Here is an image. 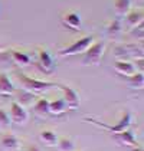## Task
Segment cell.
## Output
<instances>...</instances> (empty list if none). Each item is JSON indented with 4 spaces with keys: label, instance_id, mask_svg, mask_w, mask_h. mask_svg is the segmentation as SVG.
Masks as SVG:
<instances>
[{
    "label": "cell",
    "instance_id": "cell-1",
    "mask_svg": "<svg viewBox=\"0 0 144 151\" xmlns=\"http://www.w3.org/2000/svg\"><path fill=\"white\" fill-rule=\"evenodd\" d=\"M17 79L22 83L23 89L32 92L33 95H40V93H45L53 89V88H58L59 83H55V82H48V81H37L33 79L30 76H27L23 72H17Z\"/></svg>",
    "mask_w": 144,
    "mask_h": 151
},
{
    "label": "cell",
    "instance_id": "cell-2",
    "mask_svg": "<svg viewBox=\"0 0 144 151\" xmlns=\"http://www.w3.org/2000/svg\"><path fill=\"white\" fill-rule=\"evenodd\" d=\"M85 119H86L88 122H91V124H95L98 127H101V128H104V129H107V131H109V132H112V134H118L121 131H125V129L130 128V125H131V122H132V115L128 109H125V111L122 112L121 118L114 125H109V124L101 122V121H96L95 118H92V116H86Z\"/></svg>",
    "mask_w": 144,
    "mask_h": 151
},
{
    "label": "cell",
    "instance_id": "cell-3",
    "mask_svg": "<svg viewBox=\"0 0 144 151\" xmlns=\"http://www.w3.org/2000/svg\"><path fill=\"white\" fill-rule=\"evenodd\" d=\"M105 42H92V45L85 50L82 56V65H99L105 53Z\"/></svg>",
    "mask_w": 144,
    "mask_h": 151
},
{
    "label": "cell",
    "instance_id": "cell-4",
    "mask_svg": "<svg viewBox=\"0 0 144 151\" xmlns=\"http://www.w3.org/2000/svg\"><path fill=\"white\" fill-rule=\"evenodd\" d=\"M92 42H94V36H82V37L76 39L75 42H72L69 46L60 49L58 53L60 56H73V55H79V53L82 55L85 50L92 45Z\"/></svg>",
    "mask_w": 144,
    "mask_h": 151
},
{
    "label": "cell",
    "instance_id": "cell-5",
    "mask_svg": "<svg viewBox=\"0 0 144 151\" xmlns=\"http://www.w3.org/2000/svg\"><path fill=\"white\" fill-rule=\"evenodd\" d=\"M58 88L63 93V101H65V104L68 106V109H72V111L73 109H78L79 108V102H81L78 92L73 88L68 86V85H59Z\"/></svg>",
    "mask_w": 144,
    "mask_h": 151
},
{
    "label": "cell",
    "instance_id": "cell-6",
    "mask_svg": "<svg viewBox=\"0 0 144 151\" xmlns=\"http://www.w3.org/2000/svg\"><path fill=\"white\" fill-rule=\"evenodd\" d=\"M27 119H29V112L26 111V108L13 101L10 104V121L17 125H23Z\"/></svg>",
    "mask_w": 144,
    "mask_h": 151
},
{
    "label": "cell",
    "instance_id": "cell-7",
    "mask_svg": "<svg viewBox=\"0 0 144 151\" xmlns=\"http://www.w3.org/2000/svg\"><path fill=\"white\" fill-rule=\"evenodd\" d=\"M37 66L45 73H52L55 70V62L46 49H39L37 52Z\"/></svg>",
    "mask_w": 144,
    "mask_h": 151
},
{
    "label": "cell",
    "instance_id": "cell-8",
    "mask_svg": "<svg viewBox=\"0 0 144 151\" xmlns=\"http://www.w3.org/2000/svg\"><path fill=\"white\" fill-rule=\"evenodd\" d=\"M62 24L69 29L72 32H76L81 29V24H82V20H81V16L75 12H68L62 16Z\"/></svg>",
    "mask_w": 144,
    "mask_h": 151
},
{
    "label": "cell",
    "instance_id": "cell-9",
    "mask_svg": "<svg viewBox=\"0 0 144 151\" xmlns=\"http://www.w3.org/2000/svg\"><path fill=\"white\" fill-rule=\"evenodd\" d=\"M114 69H115L117 73H120L121 76H125V78L131 76V75H134L137 72L135 68H134V65H132V62L124 60V59H117L114 62Z\"/></svg>",
    "mask_w": 144,
    "mask_h": 151
},
{
    "label": "cell",
    "instance_id": "cell-10",
    "mask_svg": "<svg viewBox=\"0 0 144 151\" xmlns=\"http://www.w3.org/2000/svg\"><path fill=\"white\" fill-rule=\"evenodd\" d=\"M0 142H1L3 148L6 151H20V141L16 135H13L10 132L1 134Z\"/></svg>",
    "mask_w": 144,
    "mask_h": 151
},
{
    "label": "cell",
    "instance_id": "cell-11",
    "mask_svg": "<svg viewBox=\"0 0 144 151\" xmlns=\"http://www.w3.org/2000/svg\"><path fill=\"white\" fill-rule=\"evenodd\" d=\"M125 20L130 26V29H135L137 26L143 23V19H144V13L143 9H134V10H130V12L125 14Z\"/></svg>",
    "mask_w": 144,
    "mask_h": 151
},
{
    "label": "cell",
    "instance_id": "cell-12",
    "mask_svg": "<svg viewBox=\"0 0 144 151\" xmlns=\"http://www.w3.org/2000/svg\"><path fill=\"white\" fill-rule=\"evenodd\" d=\"M14 92V86H13L12 79L9 78L7 73L0 72V95L3 96H10Z\"/></svg>",
    "mask_w": 144,
    "mask_h": 151
},
{
    "label": "cell",
    "instance_id": "cell-13",
    "mask_svg": "<svg viewBox=\"0 0 144 151\" xmlns=\"http://www.w3.org/2000/svg\"><path fill=\"white\" fill-rule=\"evenodd\" d=\"M115 135V138L117 141L122 144V145H128V147H138V142H137V139L134 137V134H132L130 129H125V131H121L118 134H114Z\"/></svg>",
    "mask_w": 144,
    "mask_h": 151
},
{
    "label": "cell",
    "instance_id": "cell-14",
    "mask_svg": "<svg viewBox=\"0 0 144 151\" xmlns=\"http://www.w3.org/2000/svg\"><path fill=\"white\" fill-rule=\"evenodd\" d=\"M39 139H40L45 145H48V147H56L59 137H58V134H56L55 131H52V129H43V131L39 132Z\"/></svg>",
    "mask_w": 144,
    "mask_h": 151
},
{
    "label": "cell",
    "instance_id": "cell-15",
    "mask_svg": "<svg viewBox=\"0 0 144 151\" xmlns=\"http://www.w3.org/2000/svg\"><path fill=\"white\" fill-rule=\"evenodd\" d=\"M13 93H16L17 95V104H20L22 106H27V105H32V104H35V101H36V95H33L32 92H29V91H26V89H20V91H16L14 89V92Z\"/></svg>",
    "mask_w": 144,
    "mask_h": 151
},
{
    "label": "cell",
    "instance_id": "cell-16",
    "mask_svg": "<svg viewBox=\"0 0 144 151\" xmlns=\"http://www.w3.org/2000/svg\"><path fill=\"white\" fill-rule=\"evenodd\" d=\"M66 109H68V106L65 104L63 98L49 101V114H52V115H62V114L66 112Z\"/></svg>",
    "mask_w": 144,
    "mask_h": 151
},
{
    "label": "cell",
    "instance_id": "cell-17",
    "mask_svg": "<svg viewBox=\"0 0 144 151\" xmlns=\"http://www.w3.org/2000/svg\"><path fill=\"white\" fill-rule=\"evenodd\" d=\"M10 58H12L13 62H14L16 65H19V66H27V65H30V62H32V58H30L27 53L20 52V50H10Z\"/></svg>",
    "mask_w": 144,
    "mask_h": 151
},
{
    "label": "cell",
    "instance_id": "cell-18",
    "mask_svg": "<svg viewBox=\"0 0 144 151\" xmlns=\"http://www.w3.org/2000/svg\"><path fill=\"white\" fill-rule=\"evenodd\" d=\"M33 111L37 116H48L49 115V101L46 98H39L33 104Z\"/></svg>",
    "mask_w": 144,
    "mask_h": 151
},
{
    "label": "cell",
    "instance_id": "cell-19",
    "mask_svg": "<svg viewBox=\"0 0 144 151\" xmlns=\"http://www.w3.org/2000/svg\"><path fill=\"white\" fill-rule=\"evenodd\" d=\"M115 12L120 16H124L131 10V0H114Z\"/></svg>",
    "mask_w": 144,
    "mask_h": 151
},
{
    "label": "cell",
    "instance_id": "cell-20",
    "mask_svg": "<svg viewBox=\"0 0 144 151\" xmlns=\"http://www.w3.org/2000/svg\"><path fill=\"white\" fill-rule=\"evenodd\" d=\"M127 79H128V82H130V85H131L132 88H135V89H143V86H144V73L143 72H135L134 75L128 76Z\"/></svg>",
    "mask_w": 144,
    "mask_h": 151
},
{
    "label": "cell",
    "instance_id": "cell-21",
    "mask_svg": "<svg viewBox=\"0 0 144 151\" xmlns=\"http://www.w3.org/2000/svg\"><path fill=\"white\" fill-rule=\"evenodd\" d=\"M56 147H58V150L59 151H75L76 150V147H75L73 141H72L71 138H66V137L58 139Z\"/></svg>",
    "mask_w": 144,
    "mask_h": 151
},
{
    "label": "cell",
    "instance_id": "cell-22",
    "mask_svg": "<svg viewBox=\"0 0 144 151\" xmlns=\"http://www.w3.org/2000/svg\"><path fill=\"white\" fill-rule=\"evenodd\" d=\"M107 32L109 36H117L121 32V20L120 19H114L111 23L108 24Z\"/></svg>",
    "mask_w": 144,
    "mask_h": 151
},
{
    "label": "cell",
    "instance_id": "cell-23",
    "mask_svg": "<svg viewBox=\"0 0 144 151\" xmlns=\"http://www.w3.org/2000/svg\"><path fill=\"white\" fill-rule=\"evenodd\" d=\"M10 124H12V121H10V116L9 114L0 106V127L3 128H9L10 127Z\"/></svg>",
    "mask_w": 144,
    "mask_h": 151
},
{
    "label": "cell",
    "instance_id": "cell-24",
    "mask_svg": "<svg viewBox=\"0 0 144 151\" xmlns=\"http://www.w3.org/2000/svg\"><path fill=\"white\" fill-rule=\"evenodd\" d=\"M132 65L137 72H143L144 70V58H138V59H134L132 60Z\"/></svg>",
    "mask_w": 144,
    "mask_h": 151
},
{
    "label": "cell",
    "instance_id": "cell-25",
    "mask_svg": "<svg viewBox=\"0 0 144 151\" xmlns=\"http://www.w3.org/2000/svg\"><path fill=\"white\" fill-rule=\"evenodd\" d=\"M23 151H42L39 147H36V145H27Z\"/></svg>",
    "mask_w": 144,
    "mask_h": 151
},
{
    "label": "cell",
    "instance_id": "cell-26",
    "mask_svg": "<svg viewBox=\"0 0 144 151\" xmlns=\"http://www.w3.org/2000/svg\"><path fill=\"white\" fill-rule=\"evenodd\" d=\"M0 49H1V43H0Z\"/></svg>",
    "mask_w": 144,
    "mask_h": 151
},
{
    "label": "cell",
    "instance_id": "cell-27",
    "mask_svg": "<svg viewBox=\"0 0 144 151\" xmlns=\"http://www.w3.org/2000/svg\"><path fill=\"white\" fill-rule=\"evenodd\" d=\"M140 151H141V150H140Z\"/></svg>",
    "mask_w": 144,
    "mask_h": 151
}]
</instances>
